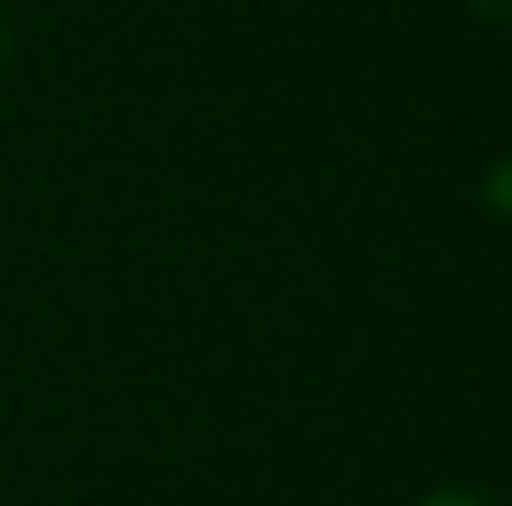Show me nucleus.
Wrapping results in <instances>:
<instances>
[{
    "label": "nucleus",
    "instance_id": "obj_1",
    "mask_svg": "<svg viewBox=\"0 0 512 506\" xmlns=\"http://www.w3.org/2000/svg\"><path fill=\"white\" fill-rule=\"evenodd\" d=\"M422 506H487L480 494H461V487H448V494H428Z\"/></svg>",
    "mask_w": 512,
    "mask_h": 506
},
{
    "label": "nucleus",
    "instance_id": "obj_3",
    "mask_svg": "<svg viewBox=\"0 0 512 506\" xmlns=\"http://www.w3.org/2000/svg\"><path fill=\"white\" fill-rule=\"evenodd\" d=\"M0 65H7V26H0Z\"/></svg>",
    "mask_w": 512,
    "mask_h": 506
},
{
    "label": "nucleus",
    "instance_id": "obj_2",
    "mask_svg": "<svg viewBox=\"0 0 512 506\" xmlns=\"http://www.w3.org/2000/svg\"><path fill=\"white\" fill-rule=\"evenodd\" d=\"M467 7H474V13H487V20H506V13H512V0H467Z\"/></svg>",
    "mask_w": 512,
    "mask_h": 506
}]
</instances>
